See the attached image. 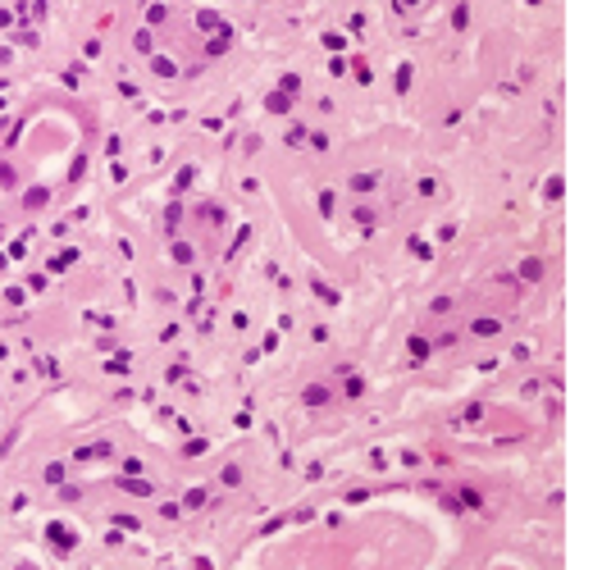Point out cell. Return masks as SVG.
<instances>
[{"label": "cell", "mask_w": 602, "mask_h": 570, "mask_svg": "<svg viewBox=\"0 0 602 570\" xmlns=\"http://www.w3.org/2000/svg\"><path fill=\"white\" fill-rule=\"evenodd\" d=\"M324 397H328V393H324V388H306V402H310V406H319Z\"/></svg>", "instance_id": "cell-1"}]
</instances>
